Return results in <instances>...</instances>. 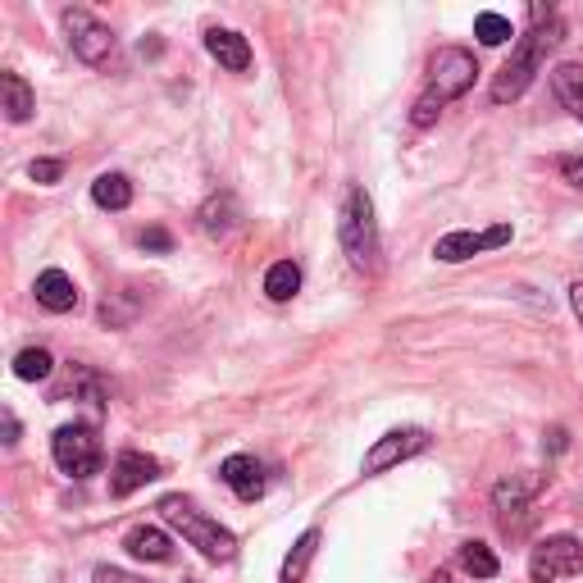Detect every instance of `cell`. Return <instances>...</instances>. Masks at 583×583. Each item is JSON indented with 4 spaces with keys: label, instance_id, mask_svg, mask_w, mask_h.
Instances as JSON below:
<instances>
[{
    "label": "cell",
    "instance_id": "6da1fadb",
    "mask_svg": "<svg viewBox=\"0 0 583 583\" xmlns=\"http://www.w3.org/2000/svg\"><path fill=\"white\" fill-rule=\"evenodd\" d=\"M561 37H565V23L561 19H547V23H538V28H528L520 41H515V51H511V60L502 65V73L493 78V101L497 106H506V101H520V96L528 91V82L538 78V69H543V60L561 46Z\"/></svg>",
    "mask_w": 583,
    "mask_h": 583
},
{
    "label": "cell",
    "instance_id": "7a4b0ae2",
    "mask_svg": "<svg viewBox=\"0 0 583 583\" xmlns=\"http://www.w3.org/2000/svg\"><path fill=\"white\" fill-rule=\"evenodd\" d=\"M337 237H343V251L352 260V269L360 274H378L383 269V241H378V219H374V201L365 187H352L347 191V206H343V219H337Z\"/></svg>",
    "mask_w": 583,
    "mask_h": 583
},
{
    "label": "cell",
    "instance_id": "3957f363",
    "mask_svg": "<svg viewBox=\"0 0 583 583\" xmlns=\"http://www.w3.org/2000/svg\"><path fill=\"white\" fill-rule=\"evenodd\" d=\"M160 515H165V520H169V524L182 533V538L206 556V561L224 565V561L237 556V538H233V533H228L219 520H210L206 511H197L187 497H165V502H160Z\"/></svg>",
    "mask_w": 583,
    "mask_h": 583
},
{
    "label": "cell",
    "instance_id": "277c9868",
    "mask_svg": "<svg viewBox=\"0 0 583 583\" xmlns=\"http://www.w3.org/2000/svg\"><path fill=\"white\" fill-rule=\"evenodd\" d=\"M51 456L56 465L69 474V478H91L96 470H101L106 452H101V433H96V424H60L56 437H51Z\"/></svg>",
    "mask_w": 583,
    "mask_h": 583
},
{
    "label": "cell",
    "instance_id": "5b68a950",
    "mask_svg": "<svg viewBox=\"0 0 583 583\" xmlns=\"http://www.w3.org/2000/svg\"><path fill=\"white\" fill-rule=\"evenodd\" d=\"M583 574V543L570 533H552L538 547L528 552V579L533 583H556V579H574Z\"/></svg>",
    "mask_w": 583,
    "mask_h": 583
},
{
    "label": "cell",
    "instance_id": "8992f818",
    "mask_svg": "<svg viewBox=\"0 0 583 583\" xmlns=\"http://www.w3.org/2000/svg\"><path fill=\"white\" fill-rule=\"evenodd\" d=\"M65 19V32H69V51L82 60V65H106L110 56H115V32L96 19V14H87V10H65L60 14Z\"/></svg>",
    "mask_w": 583,
    "mask_h": 583
},
{
    "label": "cell",
    "instance_id": "52a82bcc",
    "mask_svg": "<svg viewBox=\"0 0 583 583\" xmlns=\"http://www.w3.org/2000/svg\"><path fill=\"white\" fill-rule=\"evenodd\" d=\"M474 73H478V65H474V56L465 51V46H443V51L428 60V82H433V91L443 96V101L465 96L474 87Z\"/></svg>",
    "mask_w": 583,
    "mask_h": 583
},
{
    "label": "cell",
    "instance_id": "ba28073f",
    "mask_svg": "<svg viewBox=\"0 0 583 583\" xmlns=\"http://www.w3.org/2000/svg\"><path fill=\"white\" fill-rule=\"evenodd\" d=\"M543 488V478H528V474H506L497 478V488H493V511H497V524L506 533H520L524 520H528V502L538 497Z\"/></svg>",
    "mask_w": 583,
    "mask_h": 583
},
{
    "label": "cell",
    "instance_id": "9c48e42d",
    "mask_svg": "<svg viewBox=\"0 0 583 583\" xmlns=\"http://www.w3.org/2000/svg\"><path fill=\"white\" fill-rule=\"evenodd\" d=\"M428 443H433V437L424 428H393V433H383L378 443L365 452V474H383V470H393V465H406L419 452H428Z\"/></svg>",
    "mask_w": 583,
    "mask_h": 583
},
{
    "label": "cell",
    "instance_id": "30bf717a",
    "mask_svg": "<svg viewBox=\"0 0 583 583\" xmlns=\"http://www.w3.org/2000/svg\"><path fill=\"white\" fill-rule=\"evenodd\" d=\"M511 241V224H497L488 233H470V228H456L447 237H437V247L433 256L443 260V265H461V260H474L478 251H493V247H506Z\"/></svg>",
    "mask_w": 583,
    "mask_h": 583
},
{
    "label": "cell",
    "instance_id": "8fae6325",
    "mask_svg": "<svg viewBox=\"0 0 583 583\" xmlns=\"http://www.w3.org/2000/svg\"><path fill=\"white\" fill-rule=\"evenodd\" d=\"M151 478H160V461L146 452H119L115 470H110V497H132L137 488H146Z\"/></svg>",
    "mask_w": 583,
    "mask_h": 583
},
{
    "label": "cell",
    "instance_id": "7c38bea8",
    "mask_svg": "<svg viewBox=\"0 0 583 583\" xmlns=\"http://www.w3.org/2000/svg\"><path fill=\"white\" fill-rule=\"evenodd\" d=\"M219 478L228 483V488L241 497V502H260L265 488H269V478H265V465L256 456H228L219 465Z\"/></svg>",
    "mask_w": 583,
    "mask_h": 583
},
{
    "label": "cell",
    "instance_id": "4fadbf2b",
    "mask_svg": "<svg viewBox=\"0 0 583 583\" xmlns=\"http://www.w3.org/2000/svg\"><path fill=\"white\" fill-rule=\"evenodd\" d=\"M87 402V406H96V411H106V402H110V387H106V378L96 374V369H87V365H73L65 378H60V387H56V402Z\"/></svg>",
    "mask_w": 583,
    "mask_h": 583
},
{
    "label": "cell",
    "instance_id": "5bb4252c",
    "mask_svg": "<svg viewBox=\"0 0 583 583\" xmlns=\"http://www.w3.org/2000/svg\"><path fill=\"white\" fill-rule=\"evenodd\" d=\"M206 51H210V60H219L228 73H247V69H251V46H247V37L233 32V28H210V32H206Z\"/></svg>",
    "mask_w": 583,
    "mask_h": 583
},
{
    "label": "cell",
    "instance_id": "9a60e30c",
    "mask_svg": "<svg viewBox=\"0 0 583 583\" xmlns=\"http://www.w3.org/2000/svg\"><path fill=\"white\" fill-rule=\"evenodd\" d=\"M32 292H37V306H46L51 315H69V310L78 306V283H73L65 269H46V274H37Z\"/></svg>",
    "mask_w": 583,
    "mask_h": 583
},
{
    "label": "cell",
    "instance_id": "2e32d148",
    "mask_svg": "<svg viewBox=\"0 0 583 583\" xmlns=\"http://www.w3.org/2000/svg\"><path fill=\"white\" fill-rule=\"evenodd\" d=\"M123 547H128L137 561H156V565L174 561V543H169V533H165V528H156V524H137V528H128Z\"/></svg>",
    "mask_w": 583,
    "mask_h": 583
},
{
    "label": "cell",
    "instance_id": "e0dca14e",
    "mask_svg": "<svg viewBox=\"0 0 583 583\" xmlns=\"http://www.w3.org/2000/svg\"><path fill=\"white\" fill-rule=\"evenodd\" d=\"M0 96H6V119L10 123H28L32 119V110H37V96H32V87L23 82V73H0Z\"/></svg>",
    "mask_w": 583,
    "mask_h": 583
},
{
    "label": "cell",
    "instance_id": "ac0fdd59",
    "mask_svg": "<svg viewBox=\"0 0 583 583\" xmlns=\"http://www.w3.org/2000/svg\"><path fill=\"white\" fill-rule=\"evenodd\" d=\"M201 233L206 237H215V241H224L233 228H237V201L228 197V191H219V197H210L206 206H201Z\"/></svg>",
    "mask_w": 583,
    "mask_h": 583
},
{
    "label": "cell",
    "instance_id": "d6986e66",
    "mask_svg": "<svg viewBox=\"0 0 583 583\" xmlns=\"http://www.w3.org/2000/svg\"><path fill=\"white\" fill-rule=\"evenodd\" d=\"M552 91L574 119H583V65H556L552 69Z\"/></svg>",
    "mask_w": 583,
    "mask_h": 583
},
{
    "label": "cell",
    "instance_id": "ffe728a7",
    "mask_svg": "<svg viewBox=\"0 0 583 583\" xmlns=\"http://www.w3.org/2000/svg\"><path fill=\"white\" fill-rule=\"evenodd\" d=\"M315 552H319V528H306L302 538L292 543V552H287V561L278 570V583H302L306 570H310V561H315Z\"/></svg>",
    "mask_w": 583,
    "mask_h": 583
},
{
    "label": "cell",
    "instance_id": "44dd1931",
    "mask_svg": "<svg viewBox=\"0 0 583 583\" xmlns=\"http://www.w3.org/2000/svg\"><path fill=\"white\" fill-rule=\"evenodd\" d=\"M91 201L101 210H128L132 206V182L123 174H101L91 182Z\"/></svg>",
    "mask_w": 583,
    "mask_h": 583
},
{
    "label": "cell",
    "instance_id": "7402d4cb",
    "mask_svg": "<svg viewBox=\"0 0 583 583\" xmlns=\"http://www.w3.org/2000/svg\"><path fill=\"white\" fill-rule=\"evenodd\" d=\"M265 292H269V302H292V297L302 292V269L292 265V260L269 265V274H265Z\"/></svg>",
    "mask_w": 583,
    "mask_h": 583
},
{
    "label": "cell",
    "instance_id": "603a6c76",
    "mask_svg": "<svg viewBox=\"0 0 583 583\" xmlns=\"http://www.w3.org/2000/svg\"><path fill=\"white\" fill-rule=\"evenodd\" d=\"M51 374H56V356L46 347H28V352L14 356V378H23V383H41Z\"/></svg>",
    "mask_w": 583,
    "mask_h": 583
},
{
    "label": "cell",
    "instance_id": "cb8c5ba5",
    "mask_svg": "<svg viewBox=\"0 0 583 583\" xmlns=\"http://www.w3.org/2000/svg\"><path fill=\"white\" fill-rule=\"evenodd\" d=\"M474 37H478L483 46H506V41L515 37V28H511V19H506V14L483 10V14L474 19Z\"/></svg>",
    "mask_w": 583,
    "mask_h": 583
},
{
    "label": "cell",
    "instance_id": "d4e9b609",
    "mask_svg": "<svg viewBox=\"0 0 583 583\" xmlns=\"http://www.w3.org/2000/svg\"><path fill=\"white\" fill-rule=\"evenodd\" d=\"M461 565L474 574V579H497V556H493V547H483V543H465L461 547Z\"/></svg>",
    "mask_w": 583,
    "mask_h": 583
},
{
    "label": "cell",
    "instance_id": "484cf974",
    "mask_svg": "<svg viewBox=\"0 0 583 583\" xmlns=\"http://www.w3.org/2000/svg\"><path fill=\"white\" fill-rule=\"evenodd\" d=\"M132 315H137V302H123L119 292H110V297L101 302V324H110V328H128Z\"/></svg>",
    "mask_w": 583,
    "mask_h": 583
},
{
    "label": "cell",
    "instance_id": "4316f807",
    "mask_svg": "<svg viewBox=\"0 0 583 583\" xmlns=\"http://www.w3.org/2000/svg\"><path fill=\"white\" fill-rule=\"evenodd\" d=\"M443 106H447V101L428 87V91L419 96V101H415V110H411V123H415V128H433V123H437V115H443Z\"/></svg>",
    "mask_w": 583,
    "mask_h": 583
},
{
    "label": "cell",
    "instance_id": "83f0119b",
    "mask_svg": "<svg viewBox=\"0 0 583 583\" xmlns=\"http://www.w3.org/2000/svg\"><path fill=\"white\" fill-rule=\"evenodd\" d=\"M60 174H65V165H60V160H32V165H28V178H32V182H41V187L60 182Z\"/></svg>",
    "mask_w": 583,
    "mask_h": 583
},
{
    "label": "cell",
    "instance_id": "f1b7e54d",
    "mask_svg": "<svg viewBox=\"0 0 583 583\" xmlns=\"http://www.w3.org/2000/svg\"><path fill=\"white\" fill-rule=\"evenodd\" d=\"M137 241H141V251H156V256H169V251H174V237H169L165 228H146Z\"/></svg>",
    "mask_w": 583,
    "mask_h": 583
},
{
    "label": "cell",
    "instance_id": "f546056e",
    "mask_svg": "<svg viewBox=\"0 0 583 583\" xmlns=\"http://www.w3.org/2000/svg\"><path fill=\"white\" fill-rule=\"evenodd\" d=\"M96 583H146V579H137L128 570H115V565H101V570H96Z\"/></svg>",
    "mask_w": 583,
    "mask_h": 583
},
{
    "label": "cell",
    "instance_id": "4dcf8cb0",
    "mask_svg": "<svg viewBox=\"0 0 583 583\" xmlns=\"http://www.w3.org/2000/svg\"><path fill=\"white\" fill-rule=\"evenodd\" d=\"M561 174H565L570 187H583V156H565V160H561Z\"/></svg>",
    "mask_w": 583,
    "mask_h": 583
},
{
    "label": "cell",
    "instance_id": "1f68e13d",
    "mask_svg": "<svg viewBox=\"0 0 583 583\" xmlns=\"http://www.w3.org/2000/svg\"><path fill=\"white\" fill-rule=\"evenodd\" d=\"M543 447H552V452H565V447H570L565 428H547V433H543Z\"/></svg>",
    "mask_w": 583,
    "mask_h": 583
},
{
    "label": "cell",
    "instance_id": "d6a6232c",
    "mask_svg": "<svg viewBox=\"0 0 583 583\" xmlns=\"http://www.w3.org/2000/svg\"><path fill=\"white\" fill-rule=\"evenodd\" d=\"M570 306H574V315H579V324H583V278L570 283Z\"/></svg>",
    "mask_w": 583,
    "mask_h": 583
},
{
    "label": "cell",
    "instance_id": "836d02e7",
    "mask_svg": "<svg viewBox=\"0 0 583 583\" xmlns=\"http://www.w3.org/2000/svg\"><path fill=\"white\" fill-rule=\"evenodd\" d=\"M6 443H10V447L19 443V419H14V411H6Z\"/></svg>",
    "mask_w": 583,
    "mask_h": 583
},
{
    "label": "cell",
    "instance_id": "e575fe53",
    "mask_svg": "<svg viewBox=\"0 0 583 583\" xmlns=\"http://www.w3.org/2000/svg\"><path fill=\"white\" fill-rule=\"evenodd\" d=\"M428 583H456V579H452V574H447V570H437V574H433V579H428Z\"/></svg>",
    "mask_w": 583,
    "mask_h": 583
}]
</instances>
